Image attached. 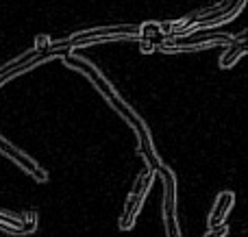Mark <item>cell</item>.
<instances>
[{
    "mask_svg": "<svg viewBox=\"0 0 248 237\" xmlns=\"http://www.w3.org/2000/svg\"><path fill=\"white\" fill-rule=\"evenodd\" d=\"M137 33H140V39L155 44L157 48L161 46L163 39H166V35L161 33V24H159V22H146V24L137 26Z\"/></svg>",
    "mask_w": 248,
    "mask_h": 237,
    "instance_id": "cell-9",
    "label": "cell"
},
{
    "mask_svg": "<svg viewBox=\"0 0 248 237\" xmlns=\"http://www.w3.org/2000/svg\"><path fill=\"white\" fill-rule=\"evenodd\" d=\"M61 59H63V63L68 65V68H74V70H78V72H83L96 87H98V91L105 96V100H107V103L111 104L118 113H120L124 120L133 126V131H135V135H137V142H140V155L144 157L146 163H148L146 168H150L155 174L161 172L166 165H163L161 157H159L157 150H155V142H153V135H150V131H148V124H146V122L141 120L135 111H133V107L122 98L120 94H118L116 87H113L111 83L100 74V70L96 68V65H92L87 59H81V57H77V55L74 57L63 55Z\"/></svg>",
    "mask_w": 248,
    "mask_h": 237,
    "instance_id": "cell-1",
    "label": "cell"
},
{
    "mask_svg": "<svg viewBox=\"0 0 248 237\" xmlns=\"http://www.w3.org/2000/svg\"><path fill=\"white\" fill-rule=\"evenodd\" d=\"M163 178V205H161V216L163 226H166V237H181L179 233V220H176V178L170 168H163L159 172Z\"/></svg>",
    "mask_w": 248,
    "mask_h": 237,
    "instance_id": "cell-5",
    "label": "cell"
},
{
    "mask_svg": "<svg viewBox=\"0 0 248 237\" xmlns=\"http://www.w3.org/2000/svg\"><path fill=\"white\" fill-rule=\"evenodd\" d=\"M0 152H2L4 157H9V159H11L16 165H20L26 174H31L35 181H39V183H46L48 181V172H46V170H44L42 165H37V161L31 159L26 152H22L20 148L13 146L9 139H4L2 135H0Z\"/></svg>",
    "mask_w": 248,
    "mask_h": 237,
    "instance_id": "cell-6",
    "label": "cell"
},
{
    "mask_svg": "<svg viewBox=\"0 0 248 237\" xmlns=\"http://www.w3.org/2000/svg\"><path fill=\"white\" fill-rule=\"evenodd\" d=\"M246 50H248L246 37L237 39L235 44H231V46H227V50H224V52H222V57H220V59H218L220 68H222V70H229V68H233V65H235L237 61H240L242 57L246 55Z\"/></svg>",
    "mask_w": 248,
    "mask_h": 237,
    "instance_id": "cell-8",
    "label": "cell"
},
{
    "mask_svg": "<svg viewBox=\"0 0 248 237\" xmlns=\"http://www.w3.org/2000/svg\"><path fill=\"white\" fill-rule=\"evenodd\" d=\"M229 233V226L227 224H220V226H216V229H209L205 233V237H224Z\"/></svg>",
    "mask_w": 248,
    "mask_h": 237,
    "instance_id": "cell-11",
    "label": "cell"
},
{
    "mask_svg": "<svg viewBox=\"0 0 248 237\" xmlns=\"http://www.w3.org/2000/svg\"><path fill=\"white\" fill-rule=\"evenodd\" d=\"M124 39H140L137 26H98V29H87L70 35V50L81 46H92V44L103 42H124Z\"/></svg>",
    "mask_w": 248,
    "mask_h": 237,
    "instance_id": "cell-2",
    "label": "cell"
},
{
    "mask_svg": "<svg viewBox=\"0 0 248 237\" xmlns=\"http://www.w3.org/2000/svg\"><path fill=\"white\" fill-rule=\"evenodd\" d=\"M63 55H65V50H59V48H48V50H42V52L31 48V50L17 55L16 59L7 61L4 65H0V85L11 81V78H16V76H20V74L29 72V70H33L35 65L46 63V61L52 59V57H63Z\"/></svg>",
    "mask_w": 248,
    "mask_h": 237,
    "instance_id": "cell-4",
    "label": "cell"
},
{
    "mask_svg": "<svg viewBox=\"0 0 248 237\" xmlns=\"http://www.w3.org/2000/svg\"><path fill=\"white\" fill-rule=\"evenodd\" d=\"M33 48H35L37 52L52 48V39H50V35H37V37H35V46H33Z\"/></svg>",
    "mask_w": 248,
    "mask_h": 237,
    "instance_id": "cell-10",
    "label": "cell"
},
{
    "mask_svg": "<svg viewBox=\"0 0 248 237\" xmlns=\"http://www.w3.org/2000/svg\"><path fill=\"white\" fill-rule=\"evenodd\" d=\"M140 50L144 52V55H150V52L157 50V46H155V44H150V42H144V39H140Z\"/></svg>",
    "mask_w": 248,
    "mask_h": 237,
    "instance_id": "cell-12",
    "label": "cell"
},
{
    "mask_svg": "<svg viewBox=\"0 0 248 237\" xmlns=\"http://www.w3.org/2000/svg\"><path fill=\"white\" fill-rule=\"evenodd\" d=\"M155 177H157V174H155L150 168H144L140 174H137L135 183H133L131 192H128V196H126V203H124L120 222H118L122 231L133 229V224H135V218H137V213H140L141 205H144V198H146V194H148L150 185H153Z\"/></svg>",
    "mask_w": 248,
    "mask_h": 237,
    "instance_id": "cell-3",
    "label": "cell"
},
{
    "mask_svg": "<svg viewBox=\"0 0 248 237\" xmlns=\"http://www.w3.org/2000/svg\"><path fill=\"white\" fill-rule=\"evenodd\" d=\"M233 205H235V194H233L231 190H224V192H220V194L216 196L214 207H211L209 218H207L209 229H216V226L224 224V220H227V216L231 213Z\"/></svg>",
    "mask_w": 248,
    "mask_h": 237,
    "instance_id": "cell-7",
    "label": "cell"
}]
</instances>
